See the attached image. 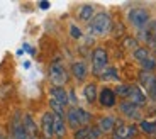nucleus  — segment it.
Listing matches in <instances>:
<instances>
[{
	"label": "nucleus",
	"mask_w": 156,
	"mask_h": 139,
	"mask_svg": "<svg viewBox=\"0 0 156 139\" xmlns=\"http://www.w3.org/2000/svg\"><path fill=\"white\" fill-rule=\"evenodd\" d=\"M141 129H143L146 134H154V132H156V126H154V124H149V122H146V120L141 122Z\"/></svg>",
	"instance_id": "obj_27"
},
{
	"label": "nucleus",
	"mask_w": 156,
	"mask_h": 139,
	"mask_svg": "<svg viewBox=\"0 0 156 139\" xmlns=\"http://www.w3.org/2000/svg\"><path fill=\"white\" fill-rule=\"evenodd\" d=\"M39 9H49V2H39Z\"/></svg>",
	"instance_id": "obj_30"
},
{
	"label": "nucleus",
	"mask_w": 156,
	"mask_h": 139,
	"mask_svg": "<svg viewBox=\"0 0 156 139\" xmlns=\"http://www.w3.org/2000/svg\"><path fill=\"white\" fill-rule=\"evenodd\" d=\"M49 105H51V110H53V114H55V116H59V117L65 116V107H63L59 102H56V100H53V98H51Z\"/></svg>",
	"instance_id": "obj_24"
},
{
	"label": "nucleus",
	"mask_w": 156,
	"mask_h": 139,
	"mask_svg": "<svg viewBox=\"0 0 156 139\" xmlns=\"http://www.w3.org/2000/svg\"><path fill=\"white\" fill-rule=\"evenodd\" d=\"M141 66H143V71H144V73H151V71L156 70V59L149 56L148 59H144V61L141 63Z\"/></svg>",
	"instance_id": "obj_22"
},
{
	"label": "nucleus",
	"mask_w": 156,
	"mask_h": 139,
	"mask_svg": "<svg viewBox=\"0 0 156 139\" xmlns=\"http://www.w3.org/2000/svg\"><path fill=\"white\" fill-rule=\"evenodd\" d=\"M127 102L134 104L136 107H143L146 104V95L144 92L139 88V87H134L131 85V90H129V97H127Z\"/></svg>",
	"instance_id": "obj_9"
},
{
	"label": "nucleus",
	"mask_w": 156,
	"mask_h": 139,
	"mask_svg": "<svg viewBox=\"0 0 156 139\" xmlns=\"http://www.w3.org/2000/svg\"><path fill=\"white\" fill-rule=\"evenodd\" d=\"M53 119H55V114L53 112H46L41 119V127H43V136L46 139H51L55 136L53 132Z\"/></svg>",
	"instance_id": "obj_10"
},
{
	"label": "nucleus",
	"mask_w": 156,
	"mask_h": 139,
	"mask_svg": "<svg viewBox=\"0 0 156 139\" xmlns=\"http://www.w3.org/2000/svg\"><path fill=\"white\" fill-rule=\"evenodd\" d=\"M75 139H90V127L88 126L78 129V131L75 132Z\"/></svg>",
	"instance_id": "obj_25"
},
{
	"label": "nucleus",
	"mask_w": 156,
	"mask_h": 139,
	"mask_svg": "<svg viewBox=\"0 0 156 139\" xmlns=\"http://www.w3.org/2000/svg\"><path fill=\"white\" fill-rule=\"evenodd\" d=\"M49 80L53 81V85L55 87H63L65 83H66V80H68L66 70L63 68L61 65H58V63L51 65V68H49Z\"/></svg>",
	"instance_id": "obj_5"
},
{
	"label": "nucleus",
	"mask_w": 156,
	"mask_h": 139,
	"mask_svg": "<svg viewBox=\"0 0 156 139\" xmlns=\"http://www.w3.org/2000/svg\"><path fill=\"white\" fill-rule=\"evenodd\" d=\"M24 129H26V132H27V136H29V139H36L37 137V129H36V124H34V120H32V117L31 116H26L24 117Z\"/></svg>",
	"instance_id": "obj_17"
},
{
	"label": "nucleus",
	"mask_w": 156,
	"mask_h": 139,
	"mask_svg": "<svg viewBox=\"0 0 156 139\" xmlns=\"http://www.w3.org/2000/svg\"><path fill=\"white\" fill-rule=\"evenodd\" d=\"M70 32H71V36H73L75 39H80V37H82V31H80L76 26H71V27H70Z\"/></svg>",
	"instance_id": "obj_29"
},
{
	"label": "nucleus",
	"mask_w": 156,
	"mask_h": 139,
	"mask_svg": "<svg viewBox=\"0 0 156 139\" xmlns=\"http://www.w3.org/2000/svg\"><path fill=\"white\" fill-rule=\"evenodd\" d=\"M100 77H102V80H117V78H119V73H117L115 68H112V66H107L105 71H104Z\"/></svg>",
	"instance_id": "obj_23"
},
{
	"label": "nucleus",
	"mask_w": 156,
	"mask_h": 139,
	"mask_svg": "<svg viewBox=\"0 0 156 139\" xmlns=\"http://www.w3.org/2000/svg\"><path fill=\"white\" fill-rule=\"evenodd\" d=\"M71 73H73V77L76 78V80H83V78L87 77V65L82 61H76L71 65Z\"/></svg>",
	"instance_id": "obj_18"
},
{
	"label": "nucleus",
	"mask_w": 156,
	"mask_h": 139,
	"mask_svg": "<svg viewBox=\"0 0 156 139\" xmlns=\"http://www.w3.org/2000/svg\"><path fill=\"white\" fill-rule=\"evenodd\" d=\"M10 139H29L27 132H26V129H24V126L20 124L19 119L14 120V124H12V136Z\"/></svg>",
	"instance_id": "obj_13"
},
{
	"label": "nucleus",
	"mask_w": 156,
	"mask_h": 139,
	"mask_svg": "<svg viewBox=\"0 0 156 139\" xmlns=\"http://www.w3.org/2000/svg\"><path fill=\"white\" fill-rule=\"evenodd\" d=\"M53 132H55V136H58V137H63L65 136V132H66V124H65V119L59 116H55V119H53Z\"/></svg>",
	"instance_id": "obj_16"
},
{
	"label": "nucleus",
	"mask_w": 156,
	"mask_h": 139,
	"mask_svg": "<svg viewBox=\"0 0 156 139\" xmlns=\"http://www.w3.org/2000/svg\"><path fill=\"white\" fill-rule=\"evenodd\" d=\"M115 92H114L112 88H104L100 90V93H98V100H100V104L104 105V107H114L115 105Z\"/></svg>",
	"instance_id": "obj_11"
},
{
	"label": "nucleus",
	"mask_w": 156,
	"mask_h": 139,
	"mask_svg": "<svg viewBox=\"0 0 156 139\" xmlns=\"http://www.w3.org/2000/svg\"><path fill=\"white\" fill-rule=\"evenodd\" d=\"M115 126H117L115 117H110V116L102 117L100 122H98V129H100L102 132H112L114 129H115Z\"/></svg>",
	"instance_id": "obj_15"
},
{
	"label": "nucleus",
	"mask_w": 156,
	"mask_h": 139,
	"mask_svg": "<svg viewBox=\"0 0 156 139\" xmlns=\"http://www.w3.org/2000/svg\"><path fill=\"white\" fill-rule=\"evenodd\" d=\"M78 17L82 20H92L94 19V7L92 5H83L82 9H80V12H78Z\"/></svg>",
	"instance_id": "obj_21"
},
{
	"label": "nucleus",
	"mask_w": 156,
	"mask_h": 139,
	"mask_svg": "<svg viewBox=\"0 0 156 139\" xmlns=\"http://www.w3.org/2000/svg\"><path fill=\"white\" fill-rule=\"evenodd\" d=\"M139 80H141V85L146 88L148 95L151 97L153 100H156V77L151 73H144V71H143Z\"/></svg>",
	"instance_id": "obj_6"
},
{
	"label": "nucleus",
	"mask_w": 156,
	"mask_h": 139,
	"mask_svg": "<svg viewBox=\"0 0 156 139\" xmlns=\"http://www.w3.org/2000/svg\"><path fill=\"white\" fill-rule=\"evenodd\" d=\"M90 114L87 112V110H83V109L80 107H73L68 110L66 114V119H68V126L73 129H80V127H85L87 124L90 122Z\"/></svg>",
	"instance_id": "obj_2"
},
{
	"label": "nucleus",
	"mask_w": 156,
	"mask_h": 139,
	"mask_svg": "<svg viewBox=\"0 0 156 139\" xmlns=\"http://www.w3.org/2000/svg\"><path fill=\"white\" fill-rule=\"evenodd\" d=\"M51 98L59 102L63 107L68 104V93L63 90V87H53V88H51Z\"/></svg>",
	"instance_id": "obj_14"
},
{
	"label": "nucleus",
	"mask_w": 156,
	"mask_h": 139,
	"mask_svg": "<svg viewBox=\"0 0 156 139\" xmlns=\"http://www.w3.org/2000/svg\"><path fill=\"white\" fill-rule=\"evenodd\" d=\"M121 112L124 114V116L131 117V119H141L139 107H136L134 104H131V102H127V100H124L121 104Z\"/></svg>",
	"instance_id": "obj_12"
},
{
	"label": "nucleus",
	"mask_w": 156,
	"mask_h": 139,
	"mask_svg": "<svg viewBox=\"0 0 156 139\" xmlns=\"http://www.w3.org/2000/svg\"><path fill=\"white\" fill-rule=\"evenodd\" d=\"M133 56L137 59V61H144V59L149 58V49L148 48H143V46H137L136 49H133Z\"/></svg>",
	"instance_id": "obj_20"
},
{
	"label": "nucleus",
	"mask_w": 156,
	"mask_h": 139,
	"mask_svg": "<svg viewBox=\"0 0 156 139\" xmlns=\"http://www.w3.org/2000/svg\"><path fill=\"white\" fill-rule=\"evenodd\" d=\"M127 17H129V22L133 24L134 27H137V29H143V27L149 22V12L143 7L131 9Z\"/></svg>",
	"instance_id": "obj_4"
},
{
	"label": "nucleus",
	"mask_w": 156,
	"mask_h": 139,
	"mask_svg": "<svg viewBox=\"0 0 156 139\" xmlns=\"http://www.w3.org/2000/svg\"><path fill=\"white\" fill-rule=\"evenodd\" d=\"M139 36L144 43L151 44V46L156 44V20H149V22L141 29Z\"/></svg>",
	"instance_id": "obj_8"
},
{
	"label": "nucleus",
	"mask_w": 156,
	"mask_h": 139,
	"mask_svg": "<svg viewBox=\"0 0 156 139\" xmlns=\"http://www.w3.org/2000/svg\"><path fill=\"white\" fill-rule=\"evenodd\" d=\"M0 139H4V137H2V136H0Z\"/></svg>",
	"instance_id": "obj_31"
},
{
	"label": "nucleus",
	"mask_w": 156,
	"mask_h": 139,
	"mask_svg": "<svg viewBox=\"0 0 156 139\" xmlns=\"http://www.w3.org/2000/svg\"><path fill=\"white\" fill-rule=\"evenodd\" d=\"M129 90H131V85H119L114 92H115V95L122 97V98H127V97H129Z\"/></svg>",
	"instance_id": "obj_26"
},
{
	"label": "nucleus",
	"mask_w": 156,
	"mask_h": 139,
	"mask_svg": "<svg viewBox=\"0 0 156 139\" xmlns=\"http://www.w3.org/2000/svg\"><path fill=\"white\" fill-rule=\"evenodd\" d=\"M110 27H112V19H110V16L105 14V12L95 14L94 19L90 20V24H88L90 32L92 34H97V36H102V34H105V32H109Z\"/></svg>",
	"instance_id": "obj_1"
},
{
	"label": "nucleus",
	"mask_w": 156,
	"mask_h": 139,
	"mask_svg": "<svg viewBox=\"0 0 156 139\" xmlns=\"http://www.w3.org/2000/svg\"><path fill=\"white\" fill-rule=\"evenodd\" d=\"M102 134V131L98 129V126H95V127H90V139H98Z\"/></svg>",
	"instance_id": "obj_28"
},
{
	"label": "nucleus",
	"mask_w": 156,
	"mask_h": 139,
	"mask_svg": "<svg viewBox=\"0 0 156 139\" xmlns=\"http://www.w3.org/2000/svg\"><path fill=\"white\" fill-rule=\"evenodd\" d=\"M109 66V56L104 48H95L92 53V71L94 75H102Z\"/></svg>",
	"instance_id": "obj_3"
},
{
	"label": "nucleus",
	"mask_w": 156,
	"mask_h": 139,
	"mask_svg": "<svg viewBox=\"0 0 156 139\" xmlns=\"http://www.w3.org/2000/svg\"><path fill=\"white\" fill-rule=\"evenodd\" d=\"M83 97H85L90 104H94V102L98 98L97 85H95V83H88V85H85V88H83Z\"/></svg>",
	"instance_id": "obj_19"
},
{
	"label": "nucleus",
	"mask_w": 156,
	"mask_h": 139,
	"mask_svg": "<svg viewBox=\"0 0 156 139\" xmlns=\"http://www.w3.org/2000/svg\"><path fill=\"white\" fill-rule=\"evenodd\" d=\"M136 132H137L136 126H131V124H117L115 129H114V137L115 139H131Z\"/></svg>",
	"instance_id": "obj_7"
}]
</instances>
